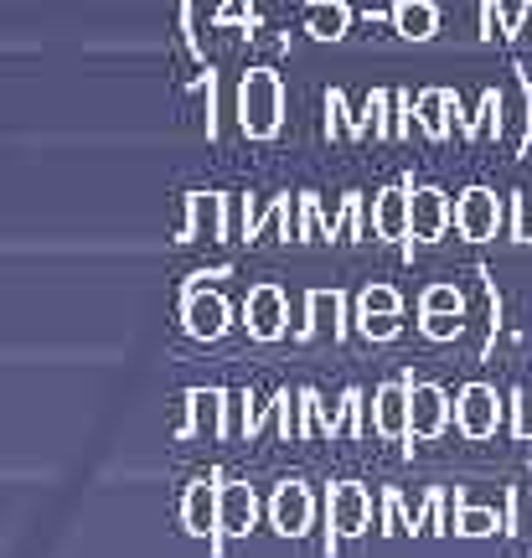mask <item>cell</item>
Wrapping results in <instances>:
<instances>
[{"mask_svg": "<svg viewBox=\"0 0 532 558\" xmlns=\"http://www.w3.org/2000/svg\"><path fill=\"white\" fill-rule=\"evenodd\" d=\"M275 409H279V435L300 439V388H285L275 399Z\"/></svg>", "mask_w": 532, "mask_h": 558, "instance_id": "d4e9b609", "label": "cell"}, {"mask_svg": "<svg viewBox=\"0 0 532 558\" xmlns=\"http://www.w3.org/2000/svg\"><path fill=\"white\" fill-rule=\"evenodd\" d=\"M512 239L532 243V192H517L512 197Z\"/></svg>", "mask_w": 532, "mask_h": 558, "instance_id": "f1b7e54d", "label": "cell"}, {"mask_svg": "<svg viewBox=\"0 0 532 558\" xmlns=\"http://www.w3.org/2000/svg\"><path fill=\"white\" fill-rule=\"evenodd\" d=\"M507 527L522 548H532V471L522 486H512V512H507Z\"/></svg>", "mask_w": 532, "mask_h": 558, "instance_id": "7402d4cb", "label": "cell"}, {"mask_svg": "<svg viewBox=\"0 0 532 558\" xmlns=\"http://www.w3.org/2000/svg\"><path fill=\"white\" fill-rule=\"evenodd\" d=\"M501 414H507V403L496 399L492 383H466L455 399V429L466 439H492L501 429Z\"/></svg>", "mask_w": 532, "mask_h": 558, "instance_id": "8992f818", "label": "cell"}, {"mask_svg": "<svg viewBox=\"0 0 532 558\" xmlns=\"http://www.w3.org/2000/svg\"><path fill=\"white\" fill-rule=\"evenodd\" d=\"M373 233L383 243L414 239V186H409V181L383 186V192L373 197Z\"/></svg>", "mask_w": 532, "mask_h": 558, "instance_id": "8fae6325", "label": "cell"}, {"mask_svg": "<svg viewBox=\"0 0 532 558\" xmlns=\"http://www.w3.org/2000/svg\"><path fill=\"white\" fill-rule=\"evenodd\" d=\"M321 331H331V341H341L347 337V295L341 290H311L305 295V316H300V331H295V341H311V337H321Z\"/></svg>", "mask_w": 532, "mask_h": 558, "instance_id": "7c38bea8", "label": "cell"}, {"mask_svg": "<svg viewBox=\"0 0 532 558\" xmlns=\"http://www.w3.org/2000/svg\"><path fill=\"white\" fill-rule=\"evenodd\" d=\"M481 37L486 41L512 37V21L501 16V0H481Z\"/></svg>", "mask_w": 532, "mask_h": 558, "instance_id": "4316f807", "label": "cell"}, {"mask_svg": "<svg viewBox=\"0 0 532 558\" xmlns=\"http://www.w3.org/2000/svg\"><path fill=\"white\" fill-rule=\"evenodd\" d=\"M409 388H414V373L383 383L373 393V429L383 439H403L409 445Z\"/></svg>", "mask_w": 532, "mask_h": 558, "instance_id": "5bb4252c", "label": "cell"}, {"mask_svg": "<svg viewBox=\"0 0 532 558\" xmlns=\"http://www.w3.org/2000/svg\"><path fill=\"white\" fill-rule=\"evenodd\" d=\"M347 26H352L347 0H311V5H305V32H311L316 41H341L347 37Z\"/></svg>", "mask_w": 532, "mask_h": 558, "instance_id": "d6986e66", "label": "cell"}, {"mask_svg": "<svg viewBox=\"0 0 532 558\" xmlns=\"http://www.w3.org/2000/svg\"><path fill=\"white\" fill-rule=\"evenodd\" d=\"M181 326L192 341H217L233 326V305L217 290H181Z\"/></svg>", "mask_w": 532, "mask_h": 558, "instance_id": "ba28073f", "label": "cell"}, {"mask_svg": "<svg viewBox=\"0 0 532 558\" xmlns=\"http://www.w3.org/2000/svg\"><path fill=\"white\" fill-rule=\"evenodd\" d=\"M285 124V83L275 68H249L238 83V130L249 140H275Z\"/></svg>", "mask_w": 532, "mask_h": 558, "instance_id": "6da1fadb", "label": "cell"}, {"mask_svg": "<svg viewBox=\"0 0 532 558\" xmlns=\"http://www.w3.org/2000/svg\"><path fill=\"white\" fill-rule=\"evenodd\" d=\"M450 414H455V403L439 383H414V388H409V445H403V450L414 456V445L439 439L450 429Z\"/></svg>", "mask_w": 532, "mask_h": 558, "instance_id": "277c9868", "label": "cell"}, {"mask_svg": "<svg viewBox=\"0 0 532 558\" xmlns=\"http://www.w3.org/2000/svg\"><path fill=\"white\" fill-rule=\"evenodd\" d=\"M258 527V492L249 481H222L217 492V538H213V554L222 558L228 538H249Z\"/></svg>", "mask_w": 532, "mask_h": 558, "instance_id": "3957f363", "label": "cell"}, {"mask_svg": "<svg viewBox=\"0 0 532 558\" xmlns=\"http://www.w3.org/2000/svg\"><path fill=\"white\" fill-rule=\"evenodd\" d=\"M356 331L367 341H394L398 331H403V316H362L356 320Z\"/></svg>", "mask_w": 532, "mask_h": 558, "instance_id": "83f0119b", "label": "cell"}, {"mask_svg": "<svg viewBox=\"0 0 532 558\" xmlns=\"http://www.w3.org/2000/svg\"><path fill=\"white\" fill-rule=\"evenodd\" d=\"M512 37H532V0H522V16L512 21Z\"/></svg>", "mask_w": 532, "mask_h": 558, "instance_id": "d6a6232c", "label": "cell"}, {"mask_svg": "<svg viewBox=\"0 0 532 558\" xmlns=\"http://www.w3.org/2000/svg\"><path fill=\"white\" fill-rule=\"evenodd\" d=\"M512 435L532 439V388H517L512 393Z\"/></svg>", "mask_w": 532, "mask_h": 558, "instance_id": "f546056e", "label": "cell"}, {"mask_svg": "<svg viewBox=\"0 0 532 558\" xmlns=\"http://www.w3.org/2000/svg\"><path fill=\"white\" fill-rule=\"evenodd\" d=\"M419 316H466V295L455 284H430L419 295Z\"/></svg>", "mask_w": 532, "mask_h": 558, "instance_id": "cb8c5ba5", "label": "cell"}, {"mask_svg": "<svg viewBox=\"0 0 532 558\" xmlns=\"http://www.w3.org/2000/svg\"><path fill=\"white\" fill-rule=\"evenodd\" d=\"M419 331L430 341H455L466 331V316H419Z\"/></svg>", "mask_w": 532, "mask_h": 558, "instance_id": "484cf974", "label": "cell"}, {"mask_svg": "<svg viewBox=\"0 0 532 558\" xmlns=\"http://www.w3.org/2000/svg\"><path fill=\"white\" fill-rule=\"evenodd\" d=\"M181 435L228 439V388H192L186 393V424Z\"/></svg>", "mask_w": 532, "mask_h": 558, "instance_id": "9a60e30c", "label": "cell"}, {"mask_svg": "<svg viewBox=\"0 0 532 558\" xmlns=\"http://www.w3.org/2000/svg\"><path fill=\"white\" fill-rule=\"evenodd\" d=\"M243 21H254V0H228L213 16V26H243Z\"/></svg>", "mask_w": 532, "mask_h": 558, "instance_id": "1f68e13d", "label": "cell"}, {"mask_svg": "<svg viewBox=\"0 0 532 558\" xmlns=\"http://www.w3.org/2000/svg\"><path fill=\"white\" fill-rule=\"evenodd\" d=\"M394 32L403 41H430L439 32V11L430 0H394Z\"/></svg>", "mask_w": 532, "mask_h": 558, "instance_id": "ac0fdd59", "label": "cell"}, {"mask_svg": "<svg viewBox=\"0 0 532 558\" xmlns=\"http://www.w3.org/2000/svg\"><path fill=\"white\" fill-rule=\"evenodd\" d=\"M501 527H507V518H501L496 507H471V501L455 492V533H460V538H492Z\"/></svg>", "mask_w": 532, "mask_h": 558, "instance_id": "ffe728a7", "label": "cell"}, {"mask_svg": "<svg viewBox=\"0 0 532 558\" xmlns=\"http://www.w3.org/2000/svg\"><path fill=\"white\" fill-rule=\"evenodd\" d=\"M373 527V492L362 481H336L326 492V558H336L341 538H362Z\"/></svg>", "mask_w": 532, "mask_h": 558, "instance_id": "7a4b0ae2", "label": "cell"}, {"mask_svg": "<svg viewBox=\"0 0 532 558\" xmlns=\"http://www.w3.org/2000/svg\"><path fill=\"white\" fill-rule=\"evenodd\" d=\"M243 326H249V337L254 341H279L285 337V326H290V300L279 284H254L249 300H243Z\"/></svg>", "mask_w": 532, "mask_h": 558, "instance_id": "30bf717a", "label": "cell"}, {"mask_svg": "<svg viewBox=\"0 0 532 558\" xmlns=\"http://www.w3.org/2000/svg\"><path fill=\"white\" fill-rule=\"evenodd\" d=\"M362 316H403V300H398L394 284H367L356 295V320Z\"/></svg>", "mask_w": 532, "mask_h": 558, "instance_id": "603a6c76", "label": "cell"}, {"mask_svg": "<svg viewBox=\"0 0 532 558\" xmlns=\"http://www.w3.org/2000/svg\"><path fill=\"white\" fill-rule=\"evenodd\" d=\"M228 243L233 222H228V197L222 192H186V222H181L177 243Z\"/></svg>", "mask_w": 532, "mask_h": 558, "instance_id": "52a82bcc", "label": "cell"}, {"mask_svg": "<svg viewBox=\"0 0 532 558\" xmlns=\"http://www.w3.org/2000/svg\"><path fill=\"white\" fill-rule=\"evenodd\" d=\"M316 522V497L305 481H279L275 497H269V527L279 538H305Z\"/></svg>", "mask_w": 532, "mask_h": 558, "instance_id": "9c48e42d", "label": "cell"}, {"mask_svg": "<svg viewBox=\"0 0 532 558\" xmlns=\"http://www.w3.org/2000/svg\"><path fill=\"white\" fill-rule=\"evenodd\" d=\"M455 94L450 88H424L419 94V104H414V120H419V130L430 140H450V130H455Z\"/></svg>", "mask_w": 532, "mask_h": 558, "instance_id": "e0dca14e", "label": "cell"}, {"mask_svg": "<svg viewBox=\"0 0 532 558\" xmlns=\"http://www.w3.org/2000/svg\"><path fill=\"white\" fill-rule=\"evenodd\" d=\"M217 492H222V476L207 471L186 486V497H181V527L192 533V538H217Z\"/></svg>", "mask_w": 532, "mask_h": 558, "instance_id": "4fadbf2b", "label": "cell"}, {"mask_svg": "<svg viewBox=\"0 0 532 558\" xmlns=\"http://www.w3.org/2000/svg\"><path fill=\"white\" fill-rule=\"evenodd\" d=\"M501 222H507V207H501L492 186H466L455 197V228H460L466 243H492L501 233Z\"/></svg>", "mask_w": 532, "mask_h": 558, "instance_id": "5b68a950", "label": "cell"}, {"mask_svg": "<svg viewBox=\"0 0 532 558\" xmlns=\"http://www.w3.org/2000/svg\"><path fill=\"white\" fill-rule=\"evenodd\" d=\"M455 222V207L439 186H414V243H439V233Z\"/></svg>", "mask_w": 532, "mask_h": 558, "instance_id": "2e32d148", "label": "cell"}, {"mask_svg": "<svg viewBox=\"0 0 532 558\" xmlns=\"http://www.w3.org/2000/svg\"><path fill=\"white\" fill-rule=\"evenodd\" d=\"M341 399H347V435H352V439H362V435H367V429H373V424L362 418V409H367V403H362V388H347Z\"/></svg>", "mask_w": 532, "mask_h": 558, "instance_id": "4dcf8cb0", "label": "cell"}, {"mask_svg": "<svg viewBox=\"0 0 532 558\" xmlns=\"http://www.w3.org/2000/svg\"><path fill=\"white\" fill-rule=\"evenodd\" d=\"M326 135H331V140L367 135V124H362L352 109H347V94H341V88H331V94H326Z\"/></svg>", "mask_w": 532, "mask_h": 558, "instance_id": "44dd1931", "label": "cell"}]
</instances>
